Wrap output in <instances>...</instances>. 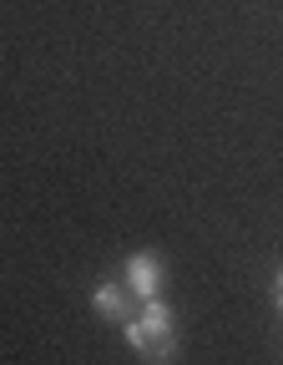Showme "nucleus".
<instances>
[{"mask_svg": "<svg viewBox=\"0 0 283 365\" xmlns=\"http://www.w3.org/2000/svg\"><path fill=\"white\" fill-rule=\"evenodd\" d=\"M127 330V345L142 355V360H172L177 355V330H172V309L162 299H147L142 304V314L122 319Z\"/></svg>", "mask_w": 283, "mask_h": 365, "instance_id": "1", "label": "nucleus"}, {"mask_svg": "<svg viewBox=\"0 0 283 365\" xmlns=\"http://www.w3.org/2000/svg\"><path fill=\"white\" fill-rule=\"evenodd\" d=\"M127 289L142 294V299H157V289H162V264H157V254H132V259H127Z\"/></svg>", "mask_w": 283, "mask_h": 365, "instance_id": "2", "label": "nucleus"}, {"mask_svg": "<svg viewBox=\"0 0 283 365\" xmlns=\"http://www.w3.org/2000/svg\"><path fill=\"white\" fill-rule=\"evenodd\" d=\"M91 309H97L102 319H112V325H122V319H127V284H117V279L97 284V289H91Z\"/></svg>", "mask_w": 283, "mask_h": 365, "instance_id": "3", "label": "nucleus"}, {"mask_svg": "<svg viewBox=\"0 0 283 365\" xmlns=\"http://www.w3.org/2000/svg\"><path fill=\"white\" fill-rule=\"evenodd\" d=\"M273 299H278V309H283V269H278V279H273Z\"/></svg>", "mask_w": 283, "mask_h": 365, "instance_id": "4", "label": "nucleus"}]
</instances>
